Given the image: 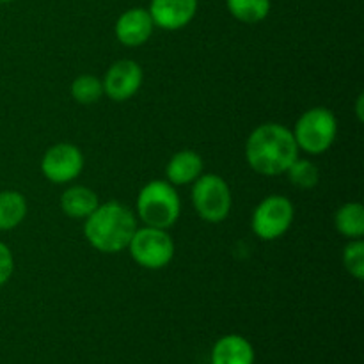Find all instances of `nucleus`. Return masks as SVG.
I'll use <instances>...</instances> for the list:
<instances>
[{
  "mask_svg": "<svg viewBox=\"0 0 364 364\" xmlns=\"http://www.w3.org/2000/svg\"><path fill=\"white\" fill-rule=\"evenodd\" d=\"M299 159L294 132L279 123H265L251 132L245 142V160L263 176H277Z\"/></svg>",
  "mask_w": 364,
  "mask_h": 364,
  "instance_id": "f257e3e1",
  "label": "nucleus"
},
{
  "mask_svg": "<svg viewBox=\"0 0 364 364\" xmlns=\"http://www.w3.org/2000/svg\"><path fill=\"white\" fill-rule=\"evenodd\" d=\"M137 230L135 213L117 201L98 205L85 219L84 235L89 244L100 252L116 255L128 247Z\"/></svg>",
  "mask_w": 364,
  "mask_h": 364,
  "instance_id": "f03ea898",
  "label": "nucleus"
},
{
  "mask_svg": "<svg viewBox=\"0 0 364 364\" xmlns=\"http://www.w3.org/2000/svg\"><path fill=\"white\" fill-rule=\"evenodd\" d=\"M180 196L169 181L153 180L139 192L137 215L146 226L169 230L180 219Z\"/></svg>",
  "mask_w": 364,
  "mask_h": 364,
  "instance_id": "7ed1b4c3",
  "label": "nucleus"
},
{
  "mask_svg": "<svg viewBox=\"0 0 364 364\" xmlns=\"http://www.w3.org/2000/svg\"><path fill=\"white\" fill-rule=\"evenodd\" d=\"M291 132L299 149L309 155H322L336 141V116L326 107H313L299 117Z\"/></svg>",
  "mask_w": 364,
  "mask_h": 364,
  "instance_id": "20e7f679",
  "label": "nucleus"
},
{
  "mask_svg": "<svg viewBox=\"0 0 364 364\" xmlns=\"http://www.w3.org/2000/svg\"><path fill=\"white\" fill-rule=\"evenodd\" d=\"M132 259L142 269L160 270L174 258V242L167 230L160 228H137L128 244Z\"/></svg>",
  "mask_w": 364,
  "mask_h": 364,
  "instance_id": "39448f33",
  "label": "nucleus"
},
{
  "mask_svg": "<svg viewBox=\"0 0 364 364\" xmlns=\"http://www.w3.org/2000/svg\"><path fill=\"white\" fill-rule=\"evenodd\" d=\"M192 203L206 223H223L231 212V191L219 174H201L192 185Z\"/></svg>",
  "mask_w": 364,
  "mask_h": 364,
  "instance_id": "423d86ee",
  "label": "nucleus"
},
{
  "mask_svg": "<svg viewBox=\"0 0 364 364\" xmlns=\"http://www.w3.org/2000/svg\"><path fill=\"white\" fill-rule=\"evenodd\" d=\"M294 217V203L284 196L272 194L263 199L255 208L251 228L256 237L265 242H272L283 237L290 230Z\"/></svg>",
  "mask_w": 364,
  "mask_h": 364,
  "instance_id": "0eeeda50",
  "label": "nucleus"
},
{
  "mask_svg": "<svg viewBox=\"0 0 364 364\" xmlns=\"http://www.w3.org/2000/svg\"><path fill=\"white\" fill-rule=\"evenodd\" d=\"M84 169V155L70 142H59L45 151L41 159V171L52 183L63 185L80 176Z\"/></svg>",
  "mask_w": 364,
  "mask_h": 364,
  "instance_id": "6e6552de",
  "label": "nucleus"
},
{
  "mask_svg": "<svg viewBox=\"0 0 364 364\" xmlns=\"http://www.w3.org/2000/svg\"><path fill=\"white\" fill-rule=\"evenodd\" d=\"M142 80H144L142 68L132 59H121L114 63L103 77V95L114 102H127L137 95Z\"/></svg>",
  "mask_w": 364,
  "mask_h": 364,
  "instance_id": "1a4fd4ad",
  "label": "nucleus"
},
{
  "mask_svg": "<svg viewBox=\"0 0 364 364\" xmlns=\"http://www.w3.org/2000/svg\"><path fill=\"white\" fill-rule=\"evenodd\" d=\"M148 11L155 27L164 31H180L194 20L198 0H151Z\"/></svg>",
  "mask_w": 364,
  "mask_h": 364,
  "instance_id": "9d476101",
  "label": "nucleus"
},
{
  "mask_svg": "<svg viewBox=\"0 0 364 364\" xmlns=\"http://www.w3.org/2000/svg\"><path fill=\"white\" fill-rule=\"evenodd\" d=\"M155 23L148 9L132 7L116 21V38L124 46H141L151 38Z\"/></svg>",
  "mask_w": 364,
  "mask_h": 364,
  "instance_id": "9b49d317",
  "label": "nucleus"
},
{
  "mask_svg": "<svg viewBox=\"0 0 364 364\" xmlns=\"http://www.w3.org/2000/svg\"><path fill=\"white\" fill-rule=\"evenodd\" d=\"M255 347L240 334L219 338L210 354L212 364H255Z\"/></svg>",
  "mask_w": 364,
  "mask_h": 364,
  "instance_id": "f8f14e48",
  "label": "nucleus"
},
{
  "mask_svg": "<svg viewBox=\"0 0 364 364\" xmlns=\"http://www.w3.org/2000/svg\"><path fill=\"white\" fill-rule=\"evenodd\" d=\"M203 173V159L194 149H181L171 156L166 176L171 185L194 183Z\"/></svg>",
  "mask_w": 364,
  "mask_h": 364,
  "instance_id": "ddd939ff",
  "label": "nucleus"
},
{
  "mask_svg": "<svg viewBox=\"0 0 364 364\" xmlns=\"http://www.w3.org/2000/svg\"><path fill=\"white\" fill-rule=\"evenodd\" d=\"M98 205L96 192L82 185H73L60 196V210L71 219H87L98 208Z\"/></svg>",
  "mask_w": 364,
  "mask_h": 364,
  "instance_id": "4468645a",
  "label": "nucleus"
},
{
  "mask_svg": "<svg viewBox=\"0 0 364 364\" xmlns=\"http://www.w3.org/2000/svg\"><path fill=\"white\" fill-rule=\"evenodd\" d=\"M27 215V199L18 191L0 192V231L14 230Z\"/></svg>",
  "mask_w": 364,
  "mask_h": 364,
  "instance_id": "2eb2a0df",
  "label": "nucleus"
},
{
  "mask_svg": "<svg viewBox=\"0 0 364 364\" xmlns=\"http://www.w3.org/2000/svg\"><path fill=\"white\" fill-rule=\"evenodd\" d=\"M334 228L350 240L361 238L364 235V206L361 203H345L334 215Z\"/></svg>",
  "mask_w": 364,
  "mask_h": 364,
  "instance_id": "dca6fc26",
  "label": "nucleus"
},
{
  "mask_svg": "<svg viewBox=\"0 0 364 364\" xmlns=\"http://www.w3.org/2000/svg\"><path fill=\"white\" fill-rule=\"evenodd\" d=\"M226 6L242 23H259L270 13V0H226Z\"/></svg>",
  "mask_w": 364,
  "mask_h": 364,
  "instance_id": "f3484780",
  "label": "nucleus"
},
{
  "mask_svg": "<svg viewBox=\"0 0 364 364\" xmlns=\"http://www.w3.org/2000/svg\"><path fill=\"white\" fill-rule=\"evenodd\" d=\"M71 96L82 105H91L103 96V84L95 75H80L71 84Z\"/></svg>",
  "mask_w": 364,
  "mask_h": 364,
  "instance_id": "a211bd4d",
  "label": "nucleus"
},
{
  "mask_svg": "<svg viewBox=\"0 0 364 364\" xmlns=\"http://www.w3.org/2000/svg\"><path fill=\"white\" fill-rule=\"evenodd\" d=\"M291 185L299 188H313L318 185L320 171L313 162L304 159H297L284 173Z\"/></svg>",
  "mask_w": 364,
  "mask_h": 364,
  "instance_id": "6ab92c4d",
  "label": "nucleus"
},
{
  "mask_svg": "<svg viewBox=\"0 0 364 364\" xmlns=\"http://www.w3.org/2000/svg\"><path fill=\"white\" fill-rule=\"evenodd\" d=\"M343 265L352 277L358 281L364 279V244L361 238L350 240L343 249Z\"/></svg>",
  "mask_w": 364,
  "mask_h": 364,
  "instance_id": "aec40b11",
  "label": "nucleus"
},
{
  "mask_svg": "<svg viewBox=\"0 0 364 364\" xmlns=\"http://www.w3.org/2000/svg\"><path fill=\"white\" fill-rule=\"evenodd\" d=\"M14 270V258L11 249L4 242H0V287L7 283L13 276Z\"/></svg>",
  "mask_w": 364,
  "mask_h": 364,
  "instance_id": "412c9836",
  "label": "nucleus"
},
{
  "mask_svg": "<svg viewBox=\"0 0 364 364\" xmlns=\"http://www.w3.org/2000/svg\"><path fill=\"white\" fill-rule=\"evenodd\" d=\"M363 102H364V96L361 95L359 96V100H358V110H355V112H358V117H359V121H363Z\"/></svg>",
  "mask_w": 364,
  "mask_h": 364,
  "instance_id": "4be33fe9",
  "label": "nucleus"
},
{
  "mask_svg": "<svg viewBox=\"0 0 364 364\" xmlns=\"http://www.w3.org/2000/svg\"><path fill=\"white\" fill-rule=\"evenodd\" d=\"M9 2H13V0H0V4H9Z\"/></svg>",
  "mask_w": 364,
  "mask_h": 364,
  "instance_id": "5701e85b",
  "label": "nucleus"
}]
</instances>
